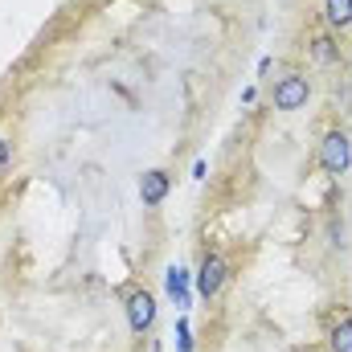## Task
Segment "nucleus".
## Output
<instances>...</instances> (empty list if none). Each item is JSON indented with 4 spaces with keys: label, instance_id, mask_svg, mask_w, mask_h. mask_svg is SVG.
<instances>
[{
    "label": "nucleus",
    "instance_id": "10",
    "mask_svg": "<svg viewBox=\"0 0 352 352\" xmlns=\"http://www.w3.org/2000/svg\"><path fill=\"white\" fill-rule=\"evenodd\" d=\"M176 352H192V328H188L184 316L176 320Z\"/></svg>",
    "mask_w": 352,
    "mask_h": 352
},
{
    "label": "nucleus",
    "instance_id": "11",
    "mask_svg": "<svg viewBox=\"0 0 352 352\" xmlns=\"http://www.w3.org/2000/svg\"><path fill=\"white\" fill-rule=\"evenodd\" d=\"M4 164H8V140L0 135V168H4Z\"/></svg>",
    "mask_w": 352,
    "mask_h": 352
},
{
    "label": "nucleus",
    "instance_id": "9",
    "mask_svg": "<svg viewBox=\"0 0 352 352\" xmlns=\"http://www.w3.org/2000/svg\"><path fill=\"white\" fill-rule=\"evenodd\" d=\"M332 352H352V316H344L332 328Z\"/></svg>",
    "mask_w": 352,
    "mask_h": 352
},
{
    "label": "nucleus",
    "instance_id": "1",
    "mask_svg": "<svg viewBox=\"0 0 352 352\" xmlns=\"http://www.w3.org/2000/svg\"><path fill=\"white\" fill-rule=\"evenodd\" d=\"M320 168L328 176H344L352 168V140L349 131H328L320 144Z\"/></svg>",
    "mask_w": 352,
    "mask_h": 352
},
{
    "label": "nucleus",
    "instance_id": "7",
    "mask_svg": "<svg viewBox=\"0 0 352 352\" xmlns=\"http://www.w3.org/2000/svg\"><path fill=\"white\" fill-rule=\"evenodd\" d=\"M324 21L332 29H352V0H324Z\"/></svg>",
    "mask_w": 352,
    "mask_h": 352
},
{
    "label": "nucleus",
    "instance_id": "8",
    "mask_svg": "<svg viewBox=\"0 0 352 352\" xmlns=\"http://www.w3.org/2000/svg\"><path fill=\"white\" fill-rule=\"evenodd\" d=\"M311 58H316L320 66H332V62H340V45L320 33V37H311Z\"/></svg>",
    "mask_w": 352,
    "mask_h": 352
},
{
    "label": "nucleus",
    "instance_id": "2",
    "mask_svg": "<svg viewBox=\"0 0 352 352\" xmlns=\"http://www.w3.org/2000/svg\"><path fill=\"white\" fill-rule=\"evenodd\" d=\"M226 278H230V263H226L221 254H205V258H201V270L192 274L201 299H217L221 287H226Z\"/></svg>",
    "mask_w": 352,
    "mask_h": 352
},
{
    "label": "nucleus",
    "instance_id": "3",
    "mask_svg": "<svg viewBox=\"0 0 352 352\" xmlns=\"http://www.w3.org/2000/svg\"><path fill=\"white\" fill-rule=\"evenodd\" d=\"M270 98H274V111H303L307 98H311V82L303 74H287V78L274 82V94Z\"/></svg>",
    "mask_w": 352,
    "mask_h": 352
},
{
    "label": "nucleus",
    "instance_id": "5",
    "mask_svg": "<svg viewBox=\"0 0 352 352\" xmlns=\"http://www.w3.org/2000/svg\"><path fill=\"white\" fill-rule=\"evenodd\" d=\"M168 188H173V176L164 173V168H148V173L140 176V201L144 205H160L168 197Z\"/></svg>",
    "mask_w": 352,
    "mask_h": 352
},
{
    "label": "nucleus",
    "instance_id": "6",
    "mask_svg": "<svg viewBox=\"0 0 352 352\" xmlns=\"http://www.w3.org/2000/svg\"><path fill=\"white\" fill-rule=\"evenodd\" d=\"M188 278H192V274H188L184 266H176V263L164 270V291H168V299H173L180 311L192 303V287H188Z\"/></svg>",
    "mask_w": 352,
    "mask_h": 352
},
{
    "label": "nucleus",
    "instance_id": "4",
    "mask_svg": "<svg viewBox=\"0 0 352 352\" xmlns=\"http://www.w3.org/2000/svg\"><path fill=\"white\" fill-rule=\"evenodd\" d=\"M127 324H131V332H140V336L156 324V295H152V291H131V295H127Z\"/></svg>",
    "mask_w": 352,
    "mask_h": 352
}]
</instances>
